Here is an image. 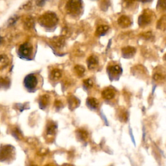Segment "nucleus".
<instances>
[{
  "label": "nucleus",
  "instance_id": "obj_1",
  "mask_svg": "<svg viewBox=\"0 0 166 166\" xmlns=\"http://www.w3.org/2000/svg\"><path fill=\"white\" fill-rule=\"evenodd\" d=\"M24 85L29 92H35L42 87L43 78L40 75L30 74L24 78Z\"/></svg>",
  "mask_w": 166,
  "mask_h": 166
},
{
  "label": "nucleus",
  "instance_id": "obj_2",
  "mask_svg": "<svg viewBox=\"0 0 166 166\" xmlns=\"http://www.w3.org/2000/svg\"><path fill=\"white\" fill-rule=\"evenodd\" d=\"M59 19L57 14L51 11L46 12L39 18L40 25L45 28H52L57 25Z\"/></svg>",
  "mask_w": 166,
  "mask_h": 166
},
{
  "label": "nucleus",
  "instance_id": "obj_3",
  "mask_svg": "<svg viewBox=\"0 0 166 166\" xmlns=\"http://www.w3.org/2000/svg\"><path fill=\"white\" fill-rule=\"evenodd\" d=\"M15 158V149L11 145H5L0 148V162L10 163Z\"/></svg>",
  "mask_w": 166,
  "mask_h": 166
},
{
  "label": "nucleus",
  "instance_id": "obj_4",
  "mask_svg": "<svg viewBox=\"0 0 166 166\" xmlns=\"http://www.w3.org/2000/svg\"><path fill=\"white\" fill-rule=\"evenodd\" d=\"M18 56L21 59L31 60L33 54V47L29 42L23 43L19 47L18 51Z\"/></svg>",
  "mask_w": 166,
  "mask_h": 166
},
{
  "label": "nucleus",
  "instance_id": "obj_5",
  "mask_svg": "<svg viewBox=\"0 0 166 166\" xmlns=\"http://www.w3.org/2000/svg\"><path fill=\"white\" fill-rule=\"evenodd\" d=\"M82 8V0H69L66 6L67 12L72 15H77L79 14Z\"/></svg>",
  "mask_w": 166,
  "mask_h": 166
},
{
  "label": "nucleus",
  "instance_id": "obj_6",
  "mask_svg": "<svg viewBox=\"0 0 166 166\" xmlns=\"http://www.w3.org/2000/svg\"><path fill=\"white\" fill-rule=\"evenodd\" d=\"M154 18V13L150 10H144L139 15L138 18V24L139 27H145L149 25Z\"/></svg>",
  "mask_w": 166,
  "mask_h": 166
},
{
  "label": "nucleus",
  "instance_id": "obj_7",
  "mask_svg": "<svg viewBox=\"0 0 166 166\" xmlns=\"http://www.w3.org/2000/svg\"><path fill=\"white\" fill-rule=\"evenodd\" d=\"M107 72L111 81L118 79L122 74V68L119 65H113L108 67Z\"/></svg>",
  "mask_w": 166,
  "mask_h": 166
},
{
  "label": "nucleus",
  "instance_id": "obj_8",
  "mask_svg": "<svg viewBox=\"0 0 166 166\" xmlns=\"http://www.w3.org/2000/svg\"><path fill=\"white\" fill-rule=\"evenodd\" d=\"M51 42L53 47L61 49L65 46V39L64 36H55L51 39Z\"/></svg>",
  "mask_w": 166,
  "mask_h": 166
},
{
  "label": "nucleus",
  "instance_id": "obj_9",
  "mask_svg": "<svg viewBox=\"0 0 166 166\" xmlns=\"http://www.w3.org/2000/svg\"><path fill=\"white\" fill-rule=\"evenodd\" d=\"M118 24L122 28H127L131 25L132 21H131L129 16L126 15H122L118 18Z\"/></svg>",
  "mask_w": 166,
  "mask_h": 166
},
{
  "label": "nucleus",
  "instance_id": "obj_10",
  "mask_svg": "<svg viewBox=\"0 0 166 166\" xmlns=\"http://www.w3.org/2000/svg\"><path fill=\"white\" fill-rule=\"evenodd\" d=\"M136 53V49L132 46H127L122 49V55L125 59L132 58Z\"/></svg>",
  "mask_w": 166,
  "mask_h": 166
},
{
  "label": "nucleus",
  "instance_id": "obj_11",
  "mask_svg": "<svg viewBox=\"0 0 166 166\" xmlns=\"http://www.w3.org/2000/svg\"><path fill=\"white\" fill-rule=\"evenodd\" d=\"M116 95L115 90L112 88H106L102 92V96L105 99H112Z\"/></svg>",
  "mask_w": 166,
  "mask_h": 166
},
{
  "label": "nucleus",
  "instance_id": "obj_12",
  "mask_svg": "<svg viewBox=\"0 0 166 166\" xmlns=\"http://www.w3.org/2000/svg\"><path fill=\"white\" fill-rule=\"evenodd\" d=\"M87 64L89 69H94L97 68V66L99 64V60L97 57L95 55H92L90 56L88 60H87Z\"/></svg>",
  "mask_w": 166,
  "mask_h": 166
},
{
  "label": "nucleus",
  "instance_id": "obj_13",
  "mask_svg": "<svg viewBox=\"0 0 166 166\" xmlns=\"http://www.w3.org/2000/svg\"><path fill=\"white\" fill-rule=\"evenodd\" d=\"M24 28L27 30H31L33 29L34 25V21L33 17L31 16H27L25 17L24 21Z\"/></svg>",
  "mask_w": 166,
  "mask_h": 166
},
{
  "label": "nucleus",
  "instance_id": "obj_14",
  "mask_svg": "<svg viewBox=\"0 0 166 166\" xmlns=\"http://www.w3.org/2000/svg\"><path fill=\"white\" fill-rule=\"evenodd\" d=\"M109 29V27L108 25H99L96 29L95 34L98 36H103L105 35V34L107 33Z\"/></svg>",
  "mask_w": 166,
  "mask_h": 166
},
{
  "label": "nucleus",
  "instance_id": "obj_15",
  "mask_svg": "<svg viewBox=\"0 0 166 166\" xmlns=\"http://www.w3.org/2000/svg\"><path fill=\"white\" fill-rule=\"evenodd\" d=\"M9 64V59L5 55H0V69H2L8 65Z\"/></svg>",
  "mask_w": 166,
  "mask_h": 166
},
{
  "label": "nucleus",
  "instance_id": "obj_16",
  "mask_svg": "<svg viewBox=\"0 0 166 166\" xmlns=\"http://www.w3.org/2000/svg\"><path fill=\"white\" fill-rule=\"evenodd\" d=\"M157 28L161 31H166V15L160 18L157 23Z\"/></svg>",
  "mask_w": 166,
  "mask_h": 166
},
{
  "label": "nucleus",
  "instance_id": "obj_17",
  "mask_svg": "<svg viewBox=\"0 0 166 166\" xmlns=\"http://www.w3.org/2000/svg\"><path fill=\"white\" fill-rule=\"evenodd\" d=\"M88 106L92 110H95L99 106V101L95 98H90L87 100Z\"/></svg>",
  "mask_w": 166,
  "mask_h": 166
},
{
  "label": "nucleus",
  "instance_id": "obj_18",
  "mask_svg": "<svg viewBox=\"0 0 166 166\" xmlns=\"http://www.w3.org/2000/svg\"><path fill=\"white\" fill-rule=\"evenodd\" d=\"M61 75H62V73H61L59 69H54V70L52 71L51 73L50 77L53 81H57L59 79Z\"/></svg>",
  "mask_w": 166,
  "mask_h": 166
},
{
  "label": "nucleus",
  "instance_id": "obj_19",
  "mask_svg": "<svg viewBox=\"0 0 166 166\" xmlns=\"http://www.w3.org/2000/svg\"><path fill=\"white\" fill-rule=\"evenodd\" d=\"M165 78V75L163 73L158 71L154 73L153 75V79L156 81H163Z\"/></svg>",
  "mask_w": 166,
  "mask_h": 166
},
{
  "label": "nucleus",
  "instance_id": "obj_20",
  "mask_svg": "<svg viewBox=\"0 0 166 166\" xmlns=\"http://www.w3.org/2000/svg\"><path fill=\"white\" fill-rule=\"evenodd\" d=\"M158 9L162 11H166V0H158V5H157Z\"/></svg>",
  "mask_w": 166,
  "mask_h": 166
},
{
  "label": "nucleus",
  "instance_id": "obj_21",
  "mask_svg": "<svg viewBox=\"0 0 166 166\" xmlns=\"http://www.w3.org/2000/svg\"><path fill=\"white\" fill-rule=\"evenodd\" d=\"M18 19H19V16L18 15H16V14L11 16V18L8 20V22H7L8 25L11 26L14 25L17 21H18Z\"/></svg>",
  "mask_w": 166,
  "mask_h": 166
},
{
  "label": "nucleus",
  "instance_id": "obj_22",
  "mask_svg": "<svg viewBox=\"0 0 166 166\" xmlns=\"http://www.w3.org/2000/svg\"><path fill=\"white\" fill-rule=\"evenodd\" d=\"M75 70H76V71L77 72V74H81V75L83 74L84 72V70H85L83 66H79V65L77 66L76 67H75Z\"/></svg>",
  "mask_w": 166,
  "mask_h": 166
},
{
  "label": "nucleus",
  "instance_id": "obj_23",
  "mask_svg": "<svg viewBox=\"0 0 166 166\" xmlns=\"http://www.w3.org/2000/svg\"><path fill=\"white\" fill-rule=\"evenodd\" d=\"M119 119L122 121H126L128 119V114L126 112L123 111L121 114L119 116Z\"/></svg>",
  "mask_w": 166,
  "mask_h": 166
},
{
  "label": "nucleus",
  "instance_id": "obj_24",
  "mask_svg": "<svg viewBox=\"0 0 166 166\" xmlns=\"http://www.w3.org/2000/svg\"><path fill=\"white\" fill-rule=\"evenodd\" d=\"M47 0H36V4L39 7H43L45 5Z\"/></svg>",
  "mask_w": 166,
  "mask_h": 166
},
{
  "label": "nucleus",
  "instance_id": "obj_25",
  "mask_svg": "<svg viewBox=\"0 0 166 166\" xmlns=\"http://www.w3.org/2000/svg\"><path fill=\"white\" fill-rule=\"evenodd\" d=\"M143 36L145 39H150L152 37V33H151V32H147V33L143 34Z\"/></svg>",
  "mask_w": 166,
  "mask_h": 166
},
{
  "label": "nucleus",
  "instance_id": "obj_26",
  "mask_svg": "<svg viewBox=\"0 0 166 166\" xmlns=\"http://www.w3.org/2000/svg\"><path fill=\"white\" fill-rule=\"evenodd\" d=\"M32 4H31V1H28L27 4H25V5H23V8H24V9L25 10H29V9H30V8L32 6Z\"/></svg>",
  "mask_w": 166,
  "mask_h": 166
},
{
  "label": "nucleus",
  "instance_id": "obj_27",
  "mask_svg": "<svg viewBox=\"0 0 166 166\" xmlns=\"http://www.w3.org/2000/svg\"><path fill=\"white\" fill-rule=\"evenodd\" d=\"M138 1L142 2V3H147V2L151 1V0H138Z\"/></svg>",
  "mask_w": 166,
  "mask_h": 166
},
{
  "label": "nucleus",
  "instance_id": "obj_28",
  "mask_svg": "<svg viewBox=\"0 0 166 166\" xmlns=\"http://www.w3.org/2000/svg\"><path fill=\"white\" fill-rule=\"evenodd\" d=\"M3 40H4V39H3V37L0 36V44L3 42Z\"/></svg>",
  "mask_w": 166,
  "mask_h": 166
},
{
  "label": "nucleus",
  "instance_id": "obj_29",
  "mask_svg": "<svg viewBox=\"0 0 166 166\" xmlns=\"http://www.w3.org/2000/svg\"><path fill=\"white\" fill-rule=\"evenodd\" d=\"M164 60L166 61V54L165 55V56H164Z\"/></svg>",
  "mask_w": 166,
  "mask_h": 166
}]
</instances>
